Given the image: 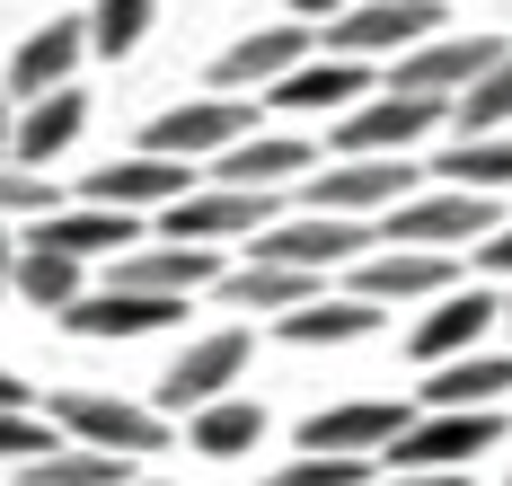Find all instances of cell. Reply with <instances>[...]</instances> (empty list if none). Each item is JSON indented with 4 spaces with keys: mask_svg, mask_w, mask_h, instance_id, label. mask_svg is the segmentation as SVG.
<instances>
[{
    "mask_svg": "<svg viewBox=\"0 0 512 486\" xmlns=\"http://www.w3.org/2000/svg\"><path fill=\"white\" fill-rule=\"evenodd\" d=\"M380 248V230L371 221H345V213H301V221H274V230H256L248 257H274V266H309V274H336L371 257Z\"/></svg>",
    "mask_w": 512,
    "mask_h": 486,
    "instance_id": "ba28073f",
    "label": "cell"
},
{
    "mask_svg": "<svg viewBox=\"0 0 512 486\" xmlns=\"http://www.w3.org/2000/svg\"><path fill=\"white\" fill-rule=\"evenodd\" d=\"M380 319H389V310L362 301V292H318V301H301V310H283L274 336H283V345H354V336H371Z\"/></svg>",
    "mask_w": 512,
    "mask_h": 486,
    "instance_id": "d4e9b609",
    "label": "cell"
},
{
    "mask_svg": "<svg viewBox=\"0 0 512 486\" xmlns=\"http://www.w3.org/2000/svg\"><path fill=\"white\" fill-rule=\"evenodd\" d=\"M9 133H18V98L0 89V160H9Z\"/></svg>",
    "mask_w": 512,
    "mask_h": 486,
    "instance_id": "ab89813d",
    "label": "cell"
},
{
    "mask_svg": "<svg viewBox=\"0 0 512 486\" xmlns=\"http://www.w3.org/2000/svg\"><path fill=\"white\" fill-rule=\"evenodd\" d=\"M274 195H256V186H195V195H177L168 213H159V239H186V248H239L256 230H274Z\"/></svg>",
    "mask_w": 512,
    "mask_h": 486,
    "instance_id": "5b68a950",
    "label": "cell"
},
{
    "mask_svg": "<svg viewBox=\"0 0 512 486\" xmlns=\"http://www.w3.org/2000/svg\"><path fill=\"white\" fill-rule=\"evenodd\" d=\"M53 213V177L27 160H0V221H45Z\"/></svg>",
    "mask_w": 512,
    "mask_h": 486,
    "instance_id": "d6a6232c",
    "label": "cell"
},
{
    "mask_svg": "<svg viewBox=\"0 0 512 486\" xmlns=\"http://www.w3.org/2000/svg\"><path fill=\"white\" fill-rule=\"evenodd\" d=\"M80 124H89V98L62 80V89H45V98H27L18 107V133H9V160H27V168H53L71 142H80Z\"/></svg>",
    "mask_w": 512,
    "mask_h": 486,
    "instance_id": "44dd1931",
    "label": "cell"
},
{
    "mask_svg": "<svg viewBox=\"0 0 512 486\" xmlns=\"http://www.w3.org/2000/svg\"><path fill=\"white\" fill-rule=\"evenodd\" d=\"M504 327H512V301H504Z\"/></svg>",
    "mask_w": 512,
    "mask_h": 486,
    "instance_id": "7bdbcfd3",
    "label": "cell"
},
{
    "mask_svg": "<svg viewBox=\"0 0 512 486\" xmlns=\"http://www.w3.org/2000/svg\"><path fill=\"white\" fill-rule=\"evenodd\" d=\"M433 177L477 186V195H504V186H512V124H504V133H468V142H451V151L433 160Z\"/></svg>",
    "mask_w": 512,
    "mask_h": 486,
    "instance_id": "4dcf8cb0",
    "label": "cell"
},
{
    "mask_svg": "<svg viewBox=\"0 0 512 486\" xmlns=\"http://www.w3.org/2000/svg\"><path fill=\"white\" fill-rule=\"evenodd\" d=\"M45 416L71 433V442H89V451H115V460H159V451H168V416H159V407H142V398L62 389Z\"/></svg>",
    "mask_w": 512,
    "mask_h": 486,
    "instance_id": "7a4b0ae2",
    "label": "cell"
},
{
    "mask_svg": "<svg viewBox=\"0 0 512 486\" xmlns=\"http://www.w3.org/2000/svg\"><path fill=\"white\" fill-rule=\"evenodd\" d=\"M18 486H133V460L89 451V442H53L45 460H18Z\"/></svg>",
    "mask_w": 512,
    "mask_h": 486,
    "instance_id": "f1b7e54d",
    "label": "cell"
},
{
    "mask_svg": "<svg viewBox=\"0 0 512 486\" xmlns=\"http://www.w3.org/2000/svg\"><path fill=\"white\" fill-rule=\"evenodd\" d=\"M9 292H27L36 310H71L80 292H89V274H80V257H62V248H45V239H18V266H9Z\"/></svg>",
    "mask_w": 512,
    "mask_h": 486,
    "instance_id": "4316f807",
    "label": "cell"
},
{
    "mask_svg": "<svg viewBox=\"0 0 512 486\" xmlns=\"http://www.w3.org/2000/svg\"><path fill=\"white\" fill-rule=\"evenodd\" d=\"M9 266H18V239H9V221H0V292H9Z\"/></svg>",
    "mask_w": 512,
    "mask_h": 486,
    "instance_id": "60d3db41",
    "label": "cell"
},
{
    "mask_svg": "<svg viewBox=\"0 0 512 486\" xmlns=\"http://www.w3.org/2000/svg\"><path fill=\"white\" fill-rule=\"evenodd\" d=\"M468 257H477V274H504V283H512V221H495V230H486Z\"/></svg>",
    "mask_w": 512,
    "mask_h": 486,
    "instance_id": "d590c367",
    "label": "cell"
},
{
    "mask_svg": "<svg viewBox=\"0 0 512 486\" xmlns=\"http://www.w3.org/2000/svg\"><path fill=\"white\" fill-rule=\"evenodd\" d=\"M442 36V9L433 0H345L327 27H318V54H345V62H398L407 45Z\"/></svg>",
    "mask_w": 512,
    "mask_h": 486,
    "instance_id": "3957f363",
    "label": "cell"
},
{
    "mask_svg": "<svg viewBox=\"0 0 512 486\" xmlns=\"http://www.w3.org/2000/svg\"><path fill=\"white\" fill-rule=\"evenodd\" d=\"M495 319H504V301H495V292H477V283H451V292H442V301L415 319V363L433 372V363H451V354H477Z\"/></svg>",
    "mask_w": 512,
    "mask_h": 486,
    "instance_id": "d6986e66",
    "label": "cell"
},
{
    "mask_svg": "<svg viewBox=\"0 0 512 486\" xmlns=\"http://www.w3.org/2000/svg\"><path fill=\"white\" fill-rule=\"evenodd\" d=\"M36 239L89 266V257H106V248H142V213H124V204H71V213L36 221Z\"/></svg>",
    "mask_w": 512,
    "mask_h": 486,
    "instance_id": "603a6c76",
    "label": "cell"
},
{
    "mask_svg": "<svg viewBox=\"0 0 512 486\" xmlns=\"http://www.w3.org/2000/svg\"><path fill=\"white\" fill-rule=\"evenodd\" d=\"M336 9H345V0H292V18H301V27H327Z\"/></svg>",
    "mask_w": 512,
    "mask_h": 486,
    "instance_id": "74e56055",
    "label": "cell"
},
{
    "mask_svg": "<svg viewBox=\"0 0 512 486\" xmlns=\"http://www.w3.org/2000/svg\"><path fill=\"white\" fill-rule=\"evenodd\" d=\"M256 98L248 89H212V98H195V107H168L151 124V142H142V151H177V160H221V151H230V142H248L256 133Z\"/></svg>",
    "mask_w": 512,
    "mask_h": 486,
    "instance_id": "9c48e42d",
    "label": "cell"
},
{
    "mask_svg": "<svg viewBox=\"0 0 512 486\" xmlns=\"http://www.w3.org/2000/svg\"><path fill=\"white\" fill-rule=\"evenodd\" d=\"M80 54H89V18H45L36 36H18V54H9V71H0V89L27 107V98L62 89V80L80 71Z\"/></svg>",
    "mask_w": 512,
    "mask_h": 486,
    "instance_id": "ac0fdd59",
    "label": "cell"
},
{
    "mask_svg": "<svg viewBox=\"0 0 512 486\" xmlns=\"http://www.w3.org/2000/svg\"><path fill=\"white\" fill-rule=\"evenodd\" d=\"M53 451V416L36 407H0V460H45Z\"/></svg>",
    "mask_w": 512,
    "mask_h": 486,
    "instance_id": "e575fe53",
    "label": "cell"
},
{
    "mask_svg": "<svg viewBox=\"0 0 512 486\" xmlns=\"http://www.w3.org/2000/svg\"><path fill=\"white\" fill-rule=\"evenodd\" d=\"M442 107H451V98H407V89H380V98L345 107L336 151H345V160H354V151H415V142L442 124Z\"/></svg>",
    "mask_w": 512,
    "mask_h": 486,
    "instance_id": "9a60e30c",
    "label": "cell"
},
{
    "mask_svg": "<svg viewBox=\"0 0 512 486\" xmlns=\"http://www.w3.org/2000/svg\"><path fill=\"white\" fill-rule=\"evenodd\" d=\"M265 98H274V107H309V115H327V107H362V98H371V62L309 54L301 71H283V80H274Z\"/></svg>",
    "mask_w": 512,
    "mask_h": 486,
    "instance_id": "cb8c5ba5",
    "label": "cell"
},
{
    "mask_svg": "<svg viewBox=\"0 0 512 486\" xmlns=\"http://www.w3.org/2000/svg\"><path fill=\"white\" fill-rule=\"evenodd\" d=\"M389 486H468V469H389Z\"/></svg>",
    "mask_w": 512,
    "mask_h": 486,
    "instance_id": "8d00e7d4",
    "label": "cell"
},
{
    "mask_svg": "<svg viewBox=\"0 0 512 486\" xmlns=\"http://www.w3.org/2000/svg\"><path fill=\"white\" fill-rule=\"evenodd\" d=\"M415 416L398 398H345V407H318L301 416V451H336V460H380Z\"/></svg>",
    "mask_w": 512,
    "mask_h": 486,
    "instance_id": "5bb4252c",
    "label": "cell"
},
{
    "mask_svg": "<svg viewBox=\"0 0 512 486\" xmlns=\"http://www.w3.org/2000/svg\"><path fill=\"white\" fill-rule=\"evenodd\" d=\"M133 486H159V478H133Z\"/></svg>",
    "mask_w": 512,
    "mask_h": 486,
    "instance_id": "b9f144b4",
    "label": "cell"
},
{
    "mask_svg": "<svg viewBox=\"0 0 512 486\" xmlns=\"http://www.w3.org/2000/svg\"><path fill=\"white\" fill-rule=\"evenodd\" d=\"M301 168H309L301 133H248V142H230L204 177H212V186H256V195H274V186H292Z\"/></svg>",
    "mask_w": 512,
    "mask_h": 486,
    "instance_id": "7402d4cb",
    "label": "cell"
},
{
    "mask_svg": "<svg viewBox=\"0 0 512 486\" xmlns=\"http://www.w3.org/2000/svg\"><path fill=\"white\" fill-rule=\"evenodd\" d=\"M186 319V301H168V292H124V283H98V292H80L62 327L71 336H89V345H115V336H151V327Z\"/></svg>",
    "mask_w": 512,
    "mask_h": 486,
    "instance_id": "e0dca14e",
    "label": "cell"
},
{
    "mask_svg": "<svg viewBox=\"0 0 512 486\" xmlns=\"http://www.w3.org/2000/svg\"><path fill=\"white\" fill-rule=\"evenodd\" d=\"M0 407H36V389H27L18 372H0Z\"/></svg>",
    "mask_w": 512,
    "mask_h": 486,
    "instance_id": "f35d334b",
    "label": "cell"
},
{
    "mask_svg": "<svg viewBox=\"0 0 512 486\" xmlns=\"http://www.w3.org/2000/svg\"><path fill=\"white\" fill-rule=\"evenodd\" d=\"M504 389H512V354H486V345H477V354H451V363H433L415 398H424V407H495Z\"/></svg>",
    "mask_w": 512,
    "mask_h": 486,
    "instance_id": "484cf974",
    "label": "cell"
},
{
    "mask_svg": "<svg viewBox=\"0 0 512 486\" xmlns=\"http://www.w3.org/2000/svg\"><path fill=\"white\" fill-rule=\"evenodd\" d=\"M309 54H318V27H301V18L256 27V36H239V45H221L212 89H274V80H283V71H301Z\"/></svg>",
    "mask_w": 512,
    "mask_h": 486,
    "instance_id": "2e32d148",
    "label": "cell"
},
{
    "mask_svg": "<svg viewBox=\"0 0 512 486\" xmlns=\"http://www.w3.org/2000/svg\"><path fill=\"white\" fill-rule=\"evenodd\" d=\"M460 283V257L451 248H371V257H354V292L362 301H380V310H398V301H442Z\"/></svg>",
    "mask_w": 512,
    "mask_h": 486,
    "instance_id": "8fae6325",
    "label": "cell"
},
{
    "mask_svg": "<svg viewBox=\"0 0 512 486\" xmlns=\"http://www.w3.org/2000/svg\"><path fill=\"white\" fill-rule=\"evenodd\" d=\"M495 221H504L495 195H477V186H424V195L380 213V239L389 248H477Z\"/></svg>",
    "mask_w": 512,
    "mask_h": 486,
    "instance_id": "277c9868",
    "label": "cell"
},
{
    "mask_svg": "<svg viewBox=\"0 0 512 486\" xmlns=\"http://www.w3.org/2000/svg\"><path fill=\"white\" fill-rule=\"evenodd\" d=\"M230 274L221 248H186V239H142V248H124L115 257V283L124 292H168V301H195Z\"/></svg>",
    "mask_w": 512,
    "mask_h": 486,
    "instance_id": "4fadbf2b",
    "label": "cell"
},
{
    "mask_svg": "<svg viewBox=\"0 0 512 486\" xmlns=\"http://www.w3.org/2000/svg\"><path fill=\"white\" fill-rule=\"evenodd\" d=\"M239 372H248V327H221V336H195L168 372H159V416L177 425V416H195V407H212V398H230L239 389Z\"/></svg>",
    "mask_w": 512,
    "mask_h": 486,
    "instance_id": "52a82bcc",
    "label": "cell"
},
{
    "mask_svg": "<svg viewBox=\"0 0 512 486\" xmlns=\"http://www.w3.org/2000/svg\"><path fill=\"white\" fill-rule=\"evenodd\" d=\"M265 486H371V460H336V451H301L283 460Z\"/></svg>",
    "mask_w": 512,
    "mask_h": 486,
    "instance_id": "836d02e7",
    "label": "cell"
},
{
    "mask_svg": "<svg viewBox=\"0 0 512 486\" xmlns=\"http://www.w3.org/2000/svg\"><path fill=\"white\" fill-rule=\"evenodd\" d=\"M186 433H195V451H204V460H248L256 442H265V407L230 389V398L195 407V416H186Z\"/></svg>",
    "mask_w": 512,
    "mask_h": 486,
    "instance_id": "83f0119b",
    "label": "cell"
},
{
    "mask_svg": "<svg viewBox=\"0 0 512 486\" xmlns=\"http://www.w3.org/2000/svg\"><path fill=\"white\" fill-rule=\"evenodd\" d=\"M442 124H451L460 142H468V133H504V124H512V45H504L495 62H486L477 80H468L451 107H442Z\"/></svg>",
    "mask_w": 512,
    "mask_h": 486,
    "instance_id": "f546056e",
    "label": "cell"
},
{
    "mask_svg": "<svg viewBox=\"0 0 512 486\" xmlns=\"http://www.w3.org/2000/svg\"><path fill=\"white\" fill-rule=\"evenodd\" d=\"M504 45L512 36H424V45H407L389 62V89H407V98H460Z\"/></svg>",
    "mask_w": 512,
    "mask_h": 486,
    "instance_id": "7c38bea8",
    "label": "cell"
},
{
    "mask_svg": "<svg viewBox=\"0 0 512 486\" xmlns=\"http://www.w3.org/2000/svg\"><path fill=\"white\" fill-rule=\"evenodd\" d=\"M230 310H248V319H283V310H301V301H318L327 292V274L309 266H274V257H239V266L212 283Z\"/></svg>",
    "mask_w": 512,
    "mask_h": 486,
    "instance_id": "ffe728a7",
    "label": "cell"
},
{
    "mask_svg": "<svg viewBox=\"0 0 512 486\" xmlns=\"http://www.w3.org/2000/svg\"><path fill=\"white\" fill-rule=\"evenodd\" d=\"M204 168L177 160V151H133V160H106L98 177H80V204H124V213H168L177 195H195Z\"/></svg>",
    "mask_w": 512,
    "mask_h": 486,
    "instance_id": "30bf717a",
    "label": "cell"
},
{
    "mask_svg": "<svg viewBox=\"0 0 512 486\" xmlns=\"http://www.w3.org/2000/svg\"><path fill=\"white\" fill-rule=\"evenodd\" d=\"M504 442V416L495 407H433V416H415L398 442H389V469H468V460H486Z\"/></svg>",
    "mask_w": 512,
    "mask_h": 486,
    "instance_id": "8992f818",
    "label": "cell"
},
{
    "mask_svg": "<svg viewBox=\"0 0 512 486\" xmlns=\"http://www.w3.org/2000/svg\"><path fill=\"white\" fill-rule=\"evenodd\" d=\"M151 18H159V0H98V9H89V54L124 62L142 36H151Z\"/></svg>",
    "mask_w": 512,
    "mask_h": 486,
    "instance_id": "1f68e13d",
    "label": "cell"
},
{
    "mask_svg": "<svg viewBox=\"0 0 512 486\" xmlns=\"http://www.w3.org/2000/svg\"><path fill=\"white\" fill-rule=\"evenodd\" d=\"M424 177L433 168H415L407 151H354V160H336L327 177H301V204L309 213H345V221H380L389 204L424 195Z\"/></svg>",
    "mask_w": 512,
    "mask_h": 486,
    "instance_id": "6da1fadb",
    "label": "cell"
}]
</instances>
